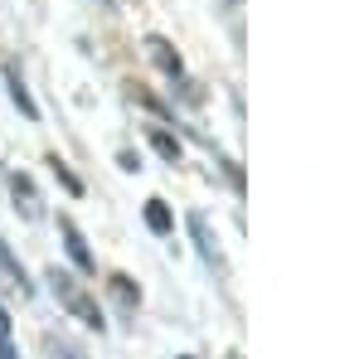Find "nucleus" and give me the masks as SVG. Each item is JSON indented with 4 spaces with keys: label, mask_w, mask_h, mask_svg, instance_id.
I'll list each match as a JSON object with an SVG mask.
<instances>
[{
    "label": "nucleus",
    "mask_w": 364,
    "mask_h": 359,
    "mask_svg": "<svg viewBox=\"0 0 364 359\" xmlns=\"http://www.w3.org/2000/svg\"><path fill=\"white\" fill-rule=\"evenodd\" d=\"M10 190H15V199L25 204V219H39V199H34V185H29V175H10Z\"/></svg>",
    "instance_id": "7ed1b4c3"
},
{
    "label": "nucleus",
    "mask_w": 364,
    "mask_h": 359,
    "mask_svg": "<svg viewBox=\"0 0 364 359\" xmlns=\"http://www.w3.org/2000/svg\"><path fill=\"white\" fill-rule=\"evenodd\" d=\"M151 146H156L166 161H180V141L170 136V132H151Z\"/></svg>",
    "instance_id": "1a4fd4ad"
},
{
    "label": "nucleus",
    "mask_w": 364,
    "mask_h": 359,
    "mask_svg": "<svg viewBox=\"0 0 364 359\" xmlns=\"http://www.w3.org/2000/svg\"><path fill=\"white\" fill-rule=\"evenodd\" d=\"M49 282H54L58 301L68 306V311H73V316H78L83 326H92V331H102V311H97V306L87 301V291H83V286H78V282H73V277H68V272H54V277H49Z\"/></svg>",
    "instance_id": "f257e3e1"
},
{
    "label": "nucleus",
    "mask_w": 364,
    "mask_h": 359,
    "mask_svg": "<svg viewBox=\"0 0 364 359\" xmlns=\"http://www.w3.org/2000/svg\"><path fill=\"white\" fill-rule=\"evenodd\" d=\"M112 291H117V301L127 306V311H132V306L141 301V291L132 286V277H112Z\"/></svg>",
    "instance_id": "6e6552de"
},
{
    "label": "nucleus",
    "mask_w": 364,
    "mask_h": 359,
    "mask_svg": "<svg viewBox=\"0 0 364 359\" xmlns=\"http://www.w3.org/2000/svg\"><path fill=\"white\" fill-rule=\"evenodd\" d=\"M146 223H151V233H170V209L161 204V199L146 204Z\"/></svg>",
    "instance_id": "0eeeda50"
},
{
    "label": "nucleus",
    "mask_w": 364,
    "mask_h": 359,
    "mask_svg": "<svg viewBox=\"0 0 364 359\" xmlns=\"http://www.w3.org/2000/svg\"><path fill=\"white\" fill-rule=\"evenodd\" d=\"M0 267L10 272V286H20V291H29V282H25V267L10 257V248H5V238H0Z\"/></svg>",
    "instance_id": "423d86ee"
},
{
    "label": "nucleus",
    "mask_w": 364,
    "mask_h": 359,
    "mask_svg": "<svg viewBox=\"0 0 364 359\" xmlns=\"http://www.w3.org/2000/svg\"><path fill=\"white\" fill-rule=\"evenodd\" d=\"M58 233H63V248H68V257H73L83 272H92V252H87L83 233H78V223H73V219H58Z\"/></svg>",
    "instance_id": "f03ea898"
},
{
    "label": "nucleus",
    "mask_w": 364,
    "mask_h": 359,
    "mask_svg": "<svg viewBox=\"0 0 364 359\" xmlns=\"http://www.w3.org/2000/svg\"><path fill=\"white\" fill-rule=\"evenodd\" d=\"M54 175H58V180H63V185H68L73 194L83 190V185H78V175H68V166H63V161H54Z\"/></svg>",
    "instance_id": "9d476101"
},
{
    "label": "nucleus",
    "mask_w": 364,
    "mask_h": 359,
    "mask_svg": "<svg viewBox=\"0 0 364 359\" xmlns=\"http://www.w3.org/2000/svg\"><path fill=\"white\" fill-rule=\"evenodd\" d=\"M0 345H10V316H5V306H0Z\"/></svg>",
    "instance_id": "9b49d317"
},
{
    "label": "nucleus",
    "mask_w": 364,
    "mask_h": 359,
    "mask_svg": "<svg viewBox=\"0 0 364 359\" xmlns=\"http://www.w3.org/2000/svg\"><path fill=\"white\" fill-rule=\"evenodd\" d=\"M10 97H15V107L25 112L29 122H34V117H39V107H34V97H29V87H25V78H20V73H15V68H10Z\"/></svg>",
    "instance_id": "39448f33"
},
{
    "label": "nucleus",
    "mask_w": 364,
    "mask_h": 359,
    "mask_svg": "<svg viewBox=\"0 0 364 359\" xmlns=\"http://www.w3.org/2000/svg\"><path fill=\"white\" fill-rule=\"evenodd\" d=\"M102 5H112V0H102Z\"/></svg>",
    "instance_id": "f8f14e48"
},
{
    "label": "nucleus",
    "mask_w": 364,
    "mask_h": 359,
    "mask_svg": "<svg viewBox=\"0 0 364 359\" xmlns=\"http://www.w3.org/2000/svg\"><path fill=\"white\" fill-rule=\"evenodd\" d=\"M146 49H151V58H156V63H161V68H166L170 78H180V54H175V49H170L166 39H151V44H146Z\"/></svg>",
    "instance_id": "20e7f679"
}]
</instances>
